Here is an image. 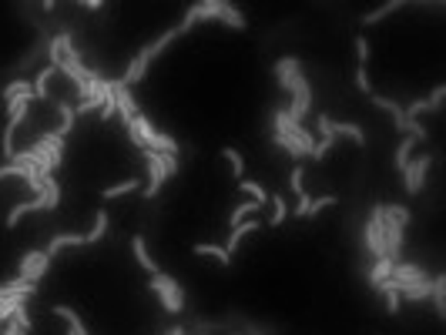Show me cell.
<instances>
[{"mask_svg":"<svg viewBox=\"0 0 446 335\" xmlns=\"http://www.w3.org/2000/svg\"><path fill=\"white\" fill-rule=\"evenodd\" d=\"M238 188H242V191H245V195H248V202H255V205H268V191H265L262 184H259V181H248V178H242L238 181Z\"/></svg>","mask_w":446,"mask_h":335,"instance_id":"cell-26","label":"cell"},{"mask_svg":"<svg viewBox=\"0 0 446 335\" xmlns=\"http://www.w3.org/2000/svg\"><path fill=\"white\" fill-rule=\"evenodd\" d=\"M399 299H403V302H423V299H429V279L399 285Z\"/></svg>","mask_w":446,"mask_h":335,"instance_id":"cell-18","label":"cell"},{"mask_svg":"<svg viewBox=\"0 0 446 335\" xmlns=\"http://www.w3.org/2000/svg\"><path fill=\"white\" fill-rule=\"evenodd\" d=\"M14 98H34V87H30V80H10L7 87H3V101H14Z\"/></svg>","mask_w":446,"mask_h":335,"instance_id":"cell-27","label":"cell"},{"mask_svg":"<svg viewBox=\"0 0 446 335\" xmlns=\"http://www.w3.org/2000/svg\"><path fill=\"white\" fill-rule=\"evenodd\" d=\"M222 158L229 161V168H232V175H235L238 181L245 178V158H242V151H238V148H225V151H222Z\"/></svg>","mask_w":446,"mask_h":335,"instance_id":"cell-28","label":"cell"},{"mask_svg":"<svg viewBox=\"0 0 446 335\" xmlns=\"http://www.w3.org/2000/svg\"><path fill=\"white\" fill-rule=\"evenodd\" d=\"M81 7H84V10H91V14H101V10H105V3H101V0H84Z\"/></svg>","mask_w":446,"mask_h":335,"instance_id":"cell-34","label":"cell"},{"mask_svg":"<svg viewBox=\"0 0 446 335\" xmlns=\"http://www.w3.org/2000/svg\"><path fill=\"white\" fill-rule=\"evenodd\" d=\"M379 295H383V302H386V312L390 315H399V309H403V299H399V285L393 282V279H386V282L376 288Z\"/></svg>","mask_w":446,"mask_h":335,"instance_id":"cell-17","label":"cell"},{"mask_svg":"<svg viewBox=\"0 0 446 335\" xmlns=\"http://www.w3.org/2000/svg\"><path fill=\"white\" fill-rule=\"evenodd\" d=\"M47 268H51V258H47V252H27V255L17 261V279L37 285L44 275H47Z\"/></svg>","mask_w":446,"mask_h":335,"instance_id":"cell-7","label":"cell"},{"mask_svg":"<svg viewBox=\"0 0 446 335\" xmlns=\"http://www.w3.org/2000/svg\"><path fill=\"white\" fill-rule=\"evenodd\" d=\"M191 252H195L198 258H211V261H215V265H222V268H229V265H232V255H229L222 245H211V241H198Z\"/></svg>","mask_w":446,"mask_h":335,"instance_id":"cell-13","label":"cell"},{"mask_svg":"<svg viewBox=\"0 0 446 335\" xmlns=\"http://www.w3.org/2000/svg\"><path fill=\"white\" fill-rule=\"evenodd\" d=\"M356 87H359L363 94H372V80H369L366 64H359V67H356Z\"/></svg>","mask_w":446,"mask_h":335,"instance_id":"cell-33","label":"cell"},{"mask_svg":"<svg viewBox=\"0 0 446 335\" xmlns=\"http://www.w3.org/2000/svg\"><path fill=\"white\" fill-rule=\"evenodd\" d=\"M272 141H275V148H282L286 155H292V158H306L309 151H306V144L295 138V134H289V131H275L272 134Z\"/></svg>","mask_w":446,"mask_h":335,"instance_id":"cell-14","label":"cell"},{"mask_svg":"<svg viewBox=\"0 0 446 335\" xmlns=\"http://www.w3.org/2000/svg\"><path fill=\"white\" fill-rule=\"evenodd\" d=\"M259 211H262V205H255V202H238V205L232 208V218H229V225L235 228V225H242V221L255 218Z\"/></svg>","mask_w":446,"mask_h":335,"instance_id":"cell-25","label":"cell"},{"mask_svg":"<svg viewBox=\"0 0 446 335\" xmlns=\"http://www.w3.org/2000/svg\"><path fill=\"white\" fill-rule=\"evenodd\" d=\"M131 255H134V261L148 272V275H158L161 268H158V261H155V255L148 252V241H145V235H134L131 238Z\"/></svg>","mask_w":446,"mask_h":335,"instance_id":"cell-11","label":"cell"},{"mask_svg":"<svg viewBox=\"0 0 446 335\" xmlns=\"http://www.w3.org/2000/svg\"><path fill=\"white\" fill-rule=\"evenodd\" d=\"M416 144H420V141H416V138H410V134H406V138L396 144L393 161H396V168H399V175H403V171H406V164L413 161V151H416Z\"/></svg>","mask_w":446,"mask_h":335,"instance_id":"cell-19","label":"cell"},{"mask_svg":"<svg viewBox=\"0 0 446 335\" xmlns=\"http://www.w3.org/2000/svg\"><path fill=\"white\" fill-rule=\"evenodd\" d=\"M78 245H91L87 241V232H64V235H54L47 241V258L61 255L64 248H78Z\"/></svg>","mask_w":446,"mask_h":335,"instance_id":"cell-10","label":"cell"},{"mask_svg":"<svg viewBox=\"0 0 446 335\" xmlns=\"http://www.w3.org/2000/svg\"><path fill=\"white\" fill-rule=\"evenodd\" d=\"M429 299H433L436 315L443 318L446 315V282H443V275H433V279H429Z\"/></svg>","mask_w":446,"mask_h":335,"instance_id":"cell-21","label":"cell"},{"mask_svg":"<svg viewBox=\"0 0 446 335\" xmlns=\"http://www.w3.org/2000/svg\"><path fill=\"white\" fill-rule=\"evenodd\" d=\"M178 37H184V30H182V27H168V30H164V34H161L158 41H151L148 47H141V51H138V54L131 57V64L125 67V78H121V84H125L128 91H131L134 84H138V80H141L145 74H148L151 61H155V57H161V54H164V47H168V44H175Z\"/></svg>","mask_w":446,"mask_h":335,"instance_id":"cell-2","label":"cell"},{"mask_svg":"<svg viewBox=\"0 0 446 335\" xmlns=\"http://www.w3.org/2000/svg\"><path fill=\"white\" fill-rule=\"evenodd\" d=\"M255 232H262V218H248V221H242V225H235V228H232V235L225 238V245H222V248H225L229 255L235 258L238 245H242V241H245L248 235H255Z\"/></svg>","mask_w":446,"mask_h":335,"instance_id":"cell-9","label":"cell"},{"mask_svg":"<svg viewBox=\"0 0 446 335\" xmlns=\"http://www.w3.org/2000/svg\"><path fill=\"white\" fill-rule=\"evenodd\" d=\"M54 315H61V318H64L67 335H87V329H84V322H81V315L74 309H67V305H54Z\"/></svg>","mask_w":446,"mask_h":335,"instance_id":"cell-23","label":"cell"},{"mask_svg":"<svg viewBox=\"0 0 446 335\" xmlns=\"http://www.w3.org/2000/svg\"><path fill=\"white\" fill-rule=\"evenodd\" d=\"M396 285H406V282H420L426 279V272H423L420 265H413V261H393V275H390Z\"/></svg>","mask_w":446,"mask_h":335,"instance_id":"cell-12","label":"cell"},{"mask_svg":"<svg viewBox=\"0 0 446 335\" xmlns=\"http://www.w3.org/2000/svg\"><path fill=\"white\" fill-rule=\"evenodd\" d=\"M268 205H272V215H268V228H279L286 218H289L292 205L282 198V195H268Z\"/></svg>","mask_w":446,"mask_h":335,"instance_id":"cell-20","label":"cell"},{"mask_svg":"<svg viewBox=\"0 0 446 335\" xmlns=\"http://www.w3.org/2000/svg\"><path fill=\"white\" fill-rule=\"evenodd\" d=\"M141 184H145V178H128V181H118V184H107L105 191H101V198H105V202L125 198V195H131V191H141Z\"/></svg>","mask_w":446,"mask_h":335,"instance_id":"cell-16","label":"cell"},{"mask_svg":"<svg viewBox=\"0 0 446 335\" xmlns=\"http://www.w3.org/2000/svg\"><path fill=\"white\" fill-rule=\"evenodd\" d=\"M332 144H336V138H322V141H315L309 158H312V161H326V155L332 151Z\"/></svg>","mask_w":446,"mask_h":335,"instance_id":"cell-32","label":"cell"},{"mask_svg":"<svg viewBox=\"0 0 446 335\" xmlns=\"http://www.w3.org/2000/svg\"><path fill=\"white\" fill-rule=\"evenodd\" d=\"M393 275V258H376V265L369 268V285L372 288H379V285L386 282Z\"/></svg>","mask_w":446,"mask_h":335,"instance_id":"cell-24","label":"cell"},{"mask_svg":"<svg viewBox=\"0 0 446 335\" xmlns=\"http://www.w3.org/2000/svg\"><path fill=\"white\" fill-rule=\"evenodd\" d=\"M275 78H279V84L289 91V98H292V104L286 107V114H289L295 125H302L306 114H309V107H312V84L302 74V64H299L295 57L275 61Z\"/></svg>","mask_w":446,"mask_h":335,"instance_id":"cell-1","label":"cell"},{"mask_svg":"<svg viewBox=\"0 0 446 335\" xmlns=\"http://www.w3.org/2000/svg\"><path fill=\"white\" fill-rule=\"evenodd\" d=\"M363 245H366L369 255L376 258H386V238H383V205L372 208L366 221V232H363Z\"/></svg>","mask_w":446,"mask_h":335,"instance_id":"cell-6","label":"cell"},{"mask_svg":"<svg viewBox=\"0 0 446 335\" xmlns=\"http://www.w3.org/2000/svg\"><path fill=\"white\" fill-rule=\"evenodd\" d=\"M218 17H222V21H225V24H232L235 27V30H245V17H242V10H238V7H232V3H222V14H218Z\"/></svg>","mask_w":446,"mask_h":335,"instance_id":"cell-29","label":"cell"},{"mask_svg":"<svg viewBox=\"0 0 446 335\" xmlns=\"http://www.w3.org/2000/svg\"><path fill=\"white\" fill-rule=\"evenodd\" d=\"M399 7H403V3H383V7H376V10H372V14H366V17H363V24H366V27L379 24V21H383V17H390V14H396V10H399Z\"/></svg>","mask_w":446,"mask_h":335,"instance_id":"cell-30","label":"cell"},{"mask_svg":"<svg viewBox=\"0 0 446 335\" xmlns=\"http://www.w3.org/2000/svg\"><path fill=\"white\" fill-rule=\"evenodd\" d=\"M145 198H158V191L164 188V178H168V168H164V155L161 151H145Z\"/></svg>","mask_w":446,"mask_h":335,"instance_id":"cell-4","label":"cell"},{"mask_svg":"<svg viewBox=\"0 0 446 335\" xmlns=\"http://www.w3.org/2000/svg\"><path fill=\"white\" fill-rule=\"evenodd\" d=\"M148 288L158 295V302H161V309H164V312H171V315H182V312H184V292H182V285L175 282L171 275H164V272L151 275Z\"/></svg>","mask_w":446,"mask_h":335,"instance_id":"cell-3","label":"cell"},{"mask_svg":"<svg viewBox=\"0 0 446 335\" xmlns=\"http://www.w3.org/2000/svg\"><path fill=\"white\" fill-rule=\"evenodd\" d=\"M429 168H433V155H416L406 164V171H403V188H406V195H420L423 188H426Z\"/></svg>","mask_w":446,"mask_h":335,"instance_id":"cell-5","label":"cell"},{"mask_svg":"<svg viewBox=\"0 0 446 335\" xmlns=\"http://www.w3.org/2000/svg\"><path fill=\"white\" fill-rule=\"evenodd\" d=\"M289 184H292V191H295V198H302V195H309V191H306V171H302V164H295V168H292Z\"/></svg>","mask_w":446,"mask_h":335,"instance_id":"cell-31","label":"cell"},{"mask_svg":"<svg viewBox=\"0 0 446 335\" xmlns=\"http://www.w3.org/2000/svg\"><path fill=\"white\" fill-rule=\"evenodd\" d=\"M443 94H446L443 87H436L426 101H413L410 107H406V118H410V121H416V118H420V114H426V111H436V107H440V101H443Z\"/></svg>","mask_w":446,"mask_h":335,"instance_id":"cell-15","label":"cell"},{"mask_svg":"<svg viewBox=\"0 0 446 335\" xmlns=\"http://www.w3.org/2000/svg\"><path fill=\"white\" fill-rule=\"evenodd\" d=\"M349 138V141H356V144H366V131L359 128V125H352V121H332V138Z\"/></svg>","mask_w":446,"mask_h":335,"instance_id":"cell-22","label":"cell"},{"mask_svg":"<svg viewBox=\"0 0 446 335\" xmlns=\"http://www.w3.org/2000/svg\"><path fill=\"white\" fill-rule=\"evenodd\" d=\"M30 211H47V191H41V195H34V198H27V202H17V205L7 211L3 228H17Z\"/></svg>","mask_w":446,"mask_h":335,"instance_id":"cell-8","label":"cell"}]
</instances>
